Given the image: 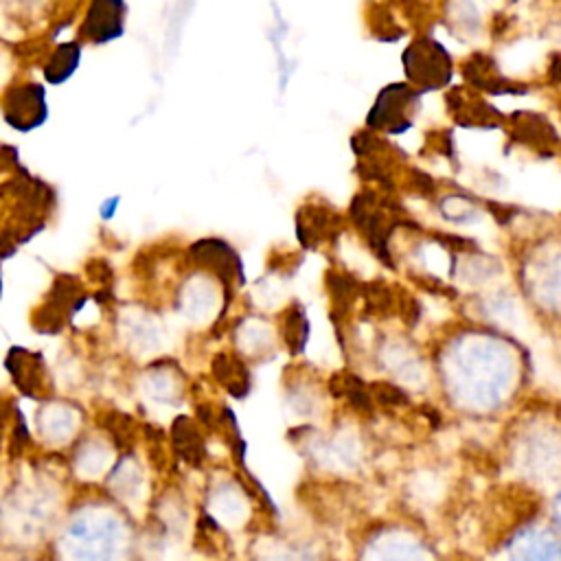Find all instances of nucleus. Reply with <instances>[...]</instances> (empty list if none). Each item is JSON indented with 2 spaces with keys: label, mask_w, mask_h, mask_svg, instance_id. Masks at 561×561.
I'll list each match as a JSON object with an SVG mask.
<instances>
[{
  "label": "nucleus",
  "mask_w": 561,
  "mask_h": 561,
  "mask_svg": "<svg viewBox=\"0 0 561 561\" xmlns=\"http://www.w3.org/2000/svg\"><path fill=\"white\" fill-rule=\"evenodd\" d=\"M401 66L419 92L440 90L451 79V55L447 48L432 37H416L410 42L401 55Z\"/></svg>",
  "instance_id": "f257e3e1"
},
{
  "label": "nucleus",
  "mask_w": 561,
  "mask_h": 561,
  "mask_svg": "<svg viewBox=\"0 0 561 561\" xmlns=\"http://www.w3.org/2000/svg\"><path fill=\"white\" fill-rule=\"evenodd\" d=\"M421 92L412 83L381 88L366 114V127L375 134H403L414 125Z\"/></svg>",
  "instance_id": "f03ea898"
},
{
  "label": "nucleus",
  "mask_w": 561,
  "mask_h": 561,
  "mask_svg": "<svg viewBox=\"0 0 561 561\" xmlns=\"http://www.w3.org/2000/svg\"><path fill=\"white\" fill-rule=\"evenodd\" d=\"M2 116L7 125L22 134H28L44 125L48 118L44 85L35 81L9 85L2 96Z\"/></svg>",
  "instance_id": "7ed1b4c3"
},
{
  "label": "nucleus",
  "mask_w": 561,
  "mask_h": 561,
  "mask_svg": "<svg viewBox=\"0 0 561 561\" xmlns=\"http://www.w3.org/2000/svg\"><path fill=\"white\" fill-rule=\"evenodd\" d=\"M191 261L213 274L226 289L243 285V263L234 248L219 237H206L191 245Z\"/></svg>",
  "instance_id": "20e7f679"
},
{
  "label": "nucleus",
  "mask_w": 561,
  "mask_h": 561,
  "mask_svg": "<svg viewBox=\"0 0 561 561\" xmlns=\"http://www.w3.org/2000/svg\"><path fill=\"white\" fill-rule=\"evenodd\" d=\"M85 296L81 287L70 276H57V283L50 287L48 298L33 311V329L39 333H57L75 311L81 309Z\"/></svg>",
  "instance_id": "39448f33"
},
{
  "label": "nucleus",
  "mask_w": 561,
  "mask_h": 561,
  "mask_svg": "<svg viewBox=\"0 0 561 561\" xmlns=\"http://www.w3.org/2000/svg\"><path fill=\"white\" fill-rule=\"evenodd\" d=\"M125 22H127L125 0H90L79 33L85 42L94 46H103L125 35Z\"/></svg>",
  "instance_id": "423d86ee"
},
{
  "label": "nucleus",
  "mask_w": 561,
  "mask_h": 561,
  "mask_svg": "<svg viewBox=\"0 0 561 561\" xmlns=\"http://www.w3.org/2000/svg\"><path fill=\"white\" fill-rule=\"evenodd\" d=\"M7 368L15 381V386L33 397V399H44L50 392V381L46 366L42 362L39 353H31L26 348L13 346L7 355Z\"/></svg>",
  "instance_id": "0eeeda50"
},
{
  "label": "nucleus",
  "mask_w": 561,
  "mask_h": 561,
  "mask_svg": "<svg viewBox=\"0 0 561 561\" xmlns=\"http://www.w3.org/2000/svg\"><path fill=\"white\" fill-rule=\"evenodd\" d=\"M340 230V217L324 204H305L296 213V232L305 248H318Z\"/></svg>",
  "instance_id": "6e6552de"
},
{
  "label": "nucleus",
  "mask_w": 561,
  "mask_h": 561,
  "mask_svg": "<svg viewBox=\"0 0 561 561\" xmlns=\"http://www.w3.org/2000/svg\"><path fill=\"white\" fill-rule=\"evenodd\" d=\"M462 75L469 83H473L476 88L491 92V94H508V92H524V85L511 83L508 79H504L495 66V61L486 55H473L467 59V64L462 66Z\"/></svg>",
  "instance_id": "1a4fd4ad"
},
{
  "label": "nucleus",
  "mask_w": 561,
  "mask_h": 561,
  "mask_svg": "<svg viewBox=\"0 0 561 561\" xmlns=\"http://www.w3.org/2000/svg\"><path fill=\"white\" fill-rule=\"evenodd\" d=\"M447 107L451 116L465 127H493L497 123V112L484 103L478 94H465L462 90H451L447 94Z\"/></svg>",
  "instance_id": "9d476101"
},
{
  "label": "nucleus",
  "mask_w": 561,
  "mask_h": 561,
  "mask_svg": "<svg viewBox=\"0 0 561 561\" xmlns=\"http://www.w3.org/2000/svg\"><path fill=\"white\" fill-rule=\"evenodd\" d=\"M171 443H173V451L188 465L199 467L204 456H206V447H204V438L197 430V425L188 419V416H178L171 425Z\"/></svg>",
  "instance_id": "9b49d317"
},
{
  "label": "nucleus",
  "mask_w": 561,
  "mask_h": 561,
  "mask_svg": "<svg viewBox=\"0 0 561 561\" xmlns=\"http://www.w3.org/2000/svg\"><path fill=\"white\" fill-rule=\"evenodd\" d=\"M81 61V44L79 42H64L59 46H55V50H50V55L46 57L42 72L44 79L53 85L66 83L79 68Z\"/></svg>",
  "instance_id": "f8f14e48"
},
{
  "label": "nucleus",
  "mask_w": 561,
  "mask_h": 561,
  "mask_svg": "<svg viewBox=\"0 0 561 561\" xmlns=\"http://www.w3.org/2000/svg\"><path fill=\"white\" fill-rule=\"evenodd\" d=\"M215 379L237 399L245 397L250 390V375L245 364L232 353H219L213 359Z\"/></svg>",
  "instance_id": "ddd939ff"
},
{
  "label": "nucleus",
  "mask_w": 561,
  "mask_h": 561,
  "mask_svg": "<svg viewBox=\"0 0 561 561\" xmlns=\"http://www.w3.org/2000/svg\"><path fill=\"white\" fill-rule=\"evenodd\" d=\"M280 335L289 348V353L298 355L305 351L309 340V320L300 302H291L280 316Z\"/></svg>",
  "instance_id": "4468645a"
},
{
  "label": "nucleus",
  "mask_w": 561,
  "mask_h": 561,
  "mask_svg": "<svg viewBox=\"0 0 561 561\" xmlns=\"http://www.w3.org/2000/svg\"><path fill=\"white\" fill-rule=\"evenodd\" d=\"M370 388V394H373V401L377 405H383V408H401V405H408V394L397 388L394 383H388V381H375L368 386Z\"/></svg>",
  "instance_id": "2eb2a0df"
},
{
  "label": "nucleus",
  "mask_w": 561,
  "mask_h": 561,
  "mask_svg": "<svg viewBox=\"0 0 561 561\" xmlns=\"http://www.w3.org/2000/svg\"><path fill=\"white\" fill-rule=\"evenodd\" d=\"M522 561H561V546L550 539H535L522 552Z\"/></svg>",
  "instance_id": "dca6fc26"
},
{
  "label": "nucleus",
  "mask_w": 561,
  "mask_h": 561,
  "mask_svg": "<svg viewBox=\"0 0 561 561\" xmlns=\"http://www.w3.org/2000/svg\"><path fill=\"white\" fill-rule=\"evenodd\" d=\"M105 425H107L110 434H112V436H114L123 447H129V445L136 440V438H134V430H136V425H134V421H131L127 414L112 412V414H107Z\"/></svg>",
  "instance_id": "f3484780"
},
{
  "label": "nucleus",
  "mask_w": 561,
  "mask_h": 561,
  "mask_svg": "<svg viewBox=\"0 0 561 561\" xmlns=\"http://www.w3.org/2000/svg\"><path fill=\"white\" fill-rule=\"evenodd\" d=\"M550 77L561 79V55H557V57H554V61L550 64Z\"/></svg>",
  "instance_id": "a211bd4d"
},
{
  "label": "nucleus",
  "mask_w": 561,
  "mask_h": 561,
  "mask_svg": "<svg viewBox=\"0 0 561 561\" xmlns=\"http://www.w3.org/2000/svg\"><path fill=\"white\" fill-rule=\"evenodd\" d=\"M557 511H559V515H561V497H559V506H557Z\"/></svg>",
  "instance_id": "6ab92c4d"
}]
</instances>
